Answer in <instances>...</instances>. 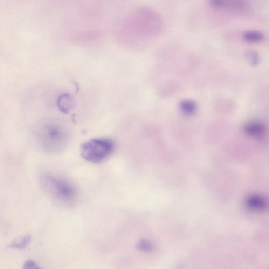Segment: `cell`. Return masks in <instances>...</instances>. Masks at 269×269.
Listing matches in <instances>:
<instances>
[{"instance_id":"obj_10","label":"cell","mask_w":269,"mask_h":269,"mask_svg":"<svg viewBox=\"0 0 269 269\" xmlns=\"http://www.w3.org/2000/svg\"><path fill=\"white\" fill-rule=\"evenodd\" d=\"M23 269H42L36 263L31 260H27L24 263Z\"/></svg>"},{"instance_id":"obj_7","label":"cell","mask_w":269,"mask_h":269,"mask_svg":"<svg viewBox=\"0 0 269 269\" xmlns=\"http://www.w3.org/2000/svg\"><path fill=\"white\" fill-rule=\"evenodd\" d=\"M181 109L183 113L190 115L194 114L196 110V105L191 101H183L180 105Z\"/></svg>"},{"instance_id":"obj_4","label":"cell","mask_w":269,"mask_h":269,"mask_svg":"<svg viewBox=\"0 0 269 269\" xmlns=\"http://www.w3.org/2000/svg\"><path fill=\"white\" fill-rule=\"evenodd\" d=\"M211 4L217 8L236 11L246 9L247 6L245 2L239 1H213Z\"/></svg>"},{"instance_id":"obj_5","label":"cell","mask_w":269,"mask_h":269,"mask_svg":"<svg viewBox=\"0 0 269 269\" xmlns=\"http://www.w3.org/2000/svg\"><path fill=\"white\" fill-rule=\"evenodd\" d=\"M31 241V236H26L13 241V242L10 245L9 247L14 248V249H24V248H26L29 245Z\"/></svg>"},{"instance_id":"obj_3","label":"cell","mask_w":269,"mask_h":269,"mask_svg":"<svg viewBox=\"0 0 269 269\" xmlns=\"http://www.w3.org/2000/svg\"><path fill=\"white\" fill-rule=\"evenodd\" d=\"M114 146L113 141L106 138L93 139L82 145L81 154L87 162L99 163L112 154Z\"/></svg>"},{"instance_id":"obj_9","label":"cell","mask_w":269,"mask_h":269,"mask_svg":"<svg viewBox=\"0 0 269 269\" xmlns=\"http://www.w3.org/2000/svg\"><path fill=\"white\" fill-rule=\"evenodd\" d=\"M139 248L142 251H150L153 249V245L149 242V241L142 240L139 244Z\"/></svg>"},{"instance_id":"obj_2","label":"cell","mask_w":269,"mask_h":269,"mask_svg":"<svg viewBox=\"0 0 269 269\" xmlns=\"http://www.w3.org/2000/svg\"><path fill=\"white\" fill-rule=\"evenodd\" d=\"M40 146L48 153H58L68 145L71 139L70 130L57 122L44 123L36 130Z\"/></svg>"},{"instance_id":"obj_8","label":"cell","mask_w":269,"mask_h":269,"mask_svg":"<svg viewBox=\"0 0 269 269\" xmlns=\"http://www.w3.org/2000/svg\"><path fill=\"white\" fill-rule=\"evenodd\" d=\"M250 200V202H248V204L253 208H263L266 204L264 199L260 198H253Z\"/></svg>"},{"instance_id":"obj_6","label":"cell","mask_w":269,"mask_h":269,"mask_svg":"<svg viewBox=\"0 0 269 269\" xmlns=\"http://www.w3.org/2000/svg\"><path fill=\"white\" fill-rule=\"evenodd\" d=\"M244 38L250 42H258L264 39L263 34L256 31H249L245 32Z\"/></svg>"},{"instance_id":"obj_1","label":"cell","mask_w":269,"mask_h":269,"mask_svg":"<svg viewBox=\"0 0 269 269\" xmlns=\"http://www.w3.org/2000/svg\"><path fill=\"white\" fill-rule=\"evenodd\" d=\"M41 181L43 188L55 203L64 207H72L77 203L79 191L70 179L46 172L41 177Z\"/></svg>"}]
</instances>
